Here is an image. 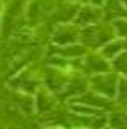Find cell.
I'll use <instances>...</instances> for the list:
<instances>
[{
    "instance_id": "obj_1",
    "label": "cell",
    "mask_w": 127,
    "mask_h": 129,
    "mask_svg": "<svg viewBox=\"0 0 127 129\" xmlns=\"http://www.w3.org/2000/svg\"><path fill=\"white\" fill-rule=\"evenodd\" d=\"M97 82L100 84V86H95V89H97L99 92H102V94H105V96H109V97L115 94V77L100 76Z\"/></svg>"
},
{
    "instance_id": "obj_4",
    "label": "cell",
    "mask_w": 127,
    "mask_h": 129,
    "mask_svg": "<svg viewBox=\"0 0 127 129\" xmlns=\"http://www.w3.org/2000/svg\"><path fill=\"white\" fill-rule=\"evenodd\" d=\"M77 34L72 30V27H62L60 32L55 35V42H59L60 45H70L72 40H75Z\"/></svg>"
},
{
    "instance_id": "obj_7",
    "label": "cell",
    "mask_w": 127,
    "mask_h": 129,
    "mask_svg": "<svg viewBox=\"0 0 127 129\" xmlns=\"http://www.w3.org/2000/svg\"><path fill=\"white\" fill-rule=\"evenodd\" d=\"M92 2H94L95 5H102V2H104V0H92Z\"/></svg>"
},
{
    "instance_id": "obj_3",
    "label": "cell",
    "mask_w": 127,
    "mask_h": 129,
    "mask_svg": "<svg viewBox=\"0 0 127 129\" xmlns=\"http://www.w3.org/2000/svg\"><path fill=\"white\" fill-rule=\"evenodd\" d=\"M127 47V42L124 40H117V42H110L102 49V54L105 57H117L119 54H122V50Z\"/></svg>"
},
{
    "instance_id": "obj_2",
    "label": "cell",
    "mask_w": 127,
    "mask_h": 129,
    "mask_svg": "<svg viewBox=\"0 0 127 129\" xmlns=\"http://www.w3.org/2000/svg\"><path fill=\"white\" fill-rule=\"evenodd\" d=\"M99 17H100L99 9L87 5L85 9H82V12H80L79 20H77V22H79V24H94V22H97Z\"/></svg>"
},
{
    "instance_id": "obj_6",
    "label": "cell",
    "mask_w": 127,
    "mask_h": 129,
    "mask_svg": "<svg viewBox=\"0 0 127 129\" xmlns=\"http://www.w3.org/2000/svg\"><path fill=\"white\" fill-rule=\"evenodd\" d=\"M117 34L120 35L122 39H127V19H122V20H117L115 24H114Z\"/></svg>"
},
{
    "instance_id": "obj_5",
    "label": "cell",
    "mask_w": 127,
    "mask_h": 129,
    "mask_svg": "<svg viewBox=\"0 0 127 129\" xmlns=\"http://www.w3.org/2000/svg\"><path fill=\"white\" fill-rule=\"evenodd\" d=\"M112 66H114V69H115V72H119V74H127V52L119 54L117 57L114 59Z\"/></svg>"
},
{
    "instance_id": "obj_8",
    "label": "cell",
    "mask_w": 127,
    "mask_h": 129,
    "mask_svg": "<svg viewBox=\"0 0 127 129\" xmlns=\"http://www.w3.org/2000/svg\"><path fill=\"white\" fill-rule=\"evenodd\" d=\"M120 4H122L124 7H125V9H127V0H120Z\"/></svg>"
}]
</instances>
